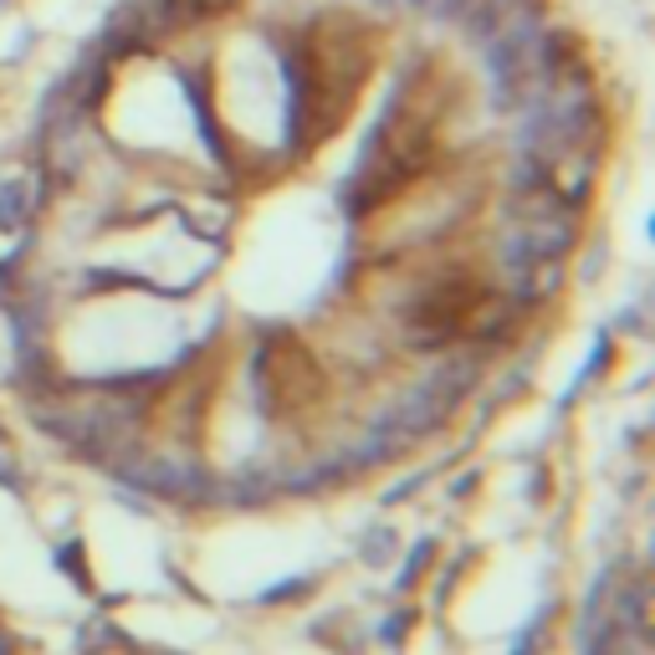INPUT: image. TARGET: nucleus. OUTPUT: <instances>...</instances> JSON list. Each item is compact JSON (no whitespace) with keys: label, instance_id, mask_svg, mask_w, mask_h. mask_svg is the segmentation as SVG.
<instances>
[{"label":"nucleus","instance_id":"nucleus-1","mask_svg":"<svg viewBox=\"0 0 655 655\" xmlns=\"http://www.w3.org/2000/svg\"><path fill=\"white\" fill-rule=\"evenodd\" d=\"M98 52L103 62L113 67H129V62H144V57H159V42H154L149 21L138 11V0H113L103 31H98Z\"/></svg>","mask_w":655,"mask_h":655},{"label":"nucleus","instance_id":"nucleus-2","mask_svg":"<svg viewBox=\"0 0 655 655\" xmlns=\"http://www.w3.org/2000/svg\"><path fill=\"white\" fill-rule=\"evenodd\" d=\"M31 215V195H26V179L11 175L0 185V231H21Z\"/></svg>","mask_w":655,"mask_h":655},{"label":"nucleus","instance_id":"nucleus-3","mask_svg":"<svg viewBox=\"0 0 655 655\" xmlns=\"http://www.w3.org/2000/svg\"><path fill=\"white\" fill-rule=\"evenodd\" d=\"M358 5H369V11H400V0H358Z\"/></svg>","mask_w":655,"mask_h":655},{"label":"nucleus","instance_id":"nucleus-4","mask_svg":"<svg viewBox=\"0 0 655 655\" xmlns=\"http://www.w3.org/2000/svg\"><path fill=\"white\" fill-rule=\"evenodd\" d=\"M5 5H11V0H0V11H5Z\"/></svg>","mask_w":655,"mask_h":655}]
</instances>
